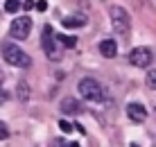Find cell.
Here are the masks:
<instances>
[{
	"label": "cell",
	"instance_id": "cell-13",
	"mask_svg": "<svg viewBox=\"0 0 156 147\" xmlns=\"http://www.w3.org/2000/svg\"><path fill=\"white\" fill-rule=\"evenodd\" d=\"M18 9H20V2H18V0H7V2H5V12L14 14V12H18Z\"/></svg>",
	"mask_w": 156,
	"mask_h": 147
},
{
	"label": "cell",
	"instance_id": "cell-16",
	"mask_svg": "<svg viewBox=\"0 0 156 147\" xmlns=\"http://www.w3.org/2000/svg\"><path fill=\"white\" fill-rule=\"evenodd\" d=\"M5 138H9V129H7V124L0 120V140H5Z\"/></svg>",
	"mask_w": 156,
	"mask_h": 147
},
{
	"label": "cell",
	"instance_id": "cell-3",
	"mask_svg": "<svg viewBox=\"0 0 156 147\" xmlns=\"http://www.w3.org/2000/svg\"><path fill=\"white\" fill-rule=\"evenodd\" d=\"M79 93H82V97H86V100H90V102H102V97H104L102 86L90 77L79 81Z\"/></svg>",
	"mask_w": 156,
	"mask_h": 147
},
{
	"label": "cell",
	"instance_id": "cell-6",
	"mask_svg": "<svg viewBox=\"0 0 156 147\" xmlns=\"http://www.w3.org/2000/svg\"><path fill=\"white\" fill-rule=\"evenodd\" d=\"M129 63L136 68H147L152 63V50L149 48H133L129 52Z\"/></svg>",
	"mask_w": 156,
	"mask_h": 147
},
{
	"label": "cell",
	"instance_id": "cell-14",
	"mask_svg": "<svg viewBox=\"0 0 156 147\" xmlns=\"http://www.w3.org/2000/svg\"><path fill=\"white\" fill-rule=\"evenodd\" d=\"M145 81H147V86L152 91H156V70H147V79Z\"/></svg>",
	"mask_w": 156,
	"mask_h": 147
},
{
	"label": "cell",
	"instance_id": "cell-7",
	"mask_svg": "<svg viewBox=\"0 0 156 147\" xmlns=\"http://www.w3.org/2000/svg\"><path fill=\"white\" fill-rule=\"evenodd\" d=\"M127 116H129V120H133V122H143V120H147V109L143 104H138V102H131V104L127 106Z\"/></svg>",
	"mask_w": 156,
	"mask_h": 147
},
{
	"label": "cell",
	"instance_id": "cell-10",
	"mask_svg": "<svg viewBox=\"0 0 156 147\" xmlns=\"http://www.w3.org/2000/svg\"><path fill=\"white\" fill-rule=\"evenodd\" d=\"M82 25H86V18H84V16H66V18H63V27H66V30L82 27Z\"/></svg>",
	"mask_w": 156,
	"mask_h": 147
},
{
	"label": "cell",
	"instance_id": "cell-15",
	"mask_svg": "<svg viewBox=\"0 0 156 147\" xmlns=\"http://www.w3.org/2000/svg\"><path fill=\"white\" fill-rule=\"evenodd\" d=\"M59 129H61L63 134H70V131H73V122H68V120H59Z\"/></svg>",
	"mask_w": 156,
	"mask_h": 147
},
{
	"label": "cell",
	"instance_id": "cell-11",
	"mask_svg": "<svg viewBox=\"0 0 156 147\" xmlns=\"http://www.w3.org/2000/svg\"><path fill=\"white\" fill-rule=\"evenodd\" d=\"M55 41L61 43L63 48H77V39L75 36H66V34H55Z\"/></svg>",
	"mask_w": 156,
	"mask_h": 147
},
{
	"label": "cell",
	"instance_id": "cell-5",
	"mask_svg": "<svg viewBox=\"0 0 156 147\" xmlns=\"http://www.w3.org/2000/svg\"><path fill=\"white\" fill-rule=\"evenodd\" d=\"M111 27L118 32V34H127L129 32V14L122 7H111Z\"/></svg>",
	"mask_w": 156,
	"mask_h": 147
},
{
	"label": "cell",
	"instance_id": "cell-18",
	"mask_svg": "<svg viewBox=\"0 0 156 147\" xmlns=\"http://www.w3.org/2000/svg\"><path fill=\"white\" fill-rule=\"evenodd\" d=\"M23 7H25V9H32V7H34V2H32V0H25Z\"/></svg>",
	"mask_w": 156,
	"mask_h": 147
},
{
	"label": "cell",
	"instance_id": "cell-17",
	"mask_svg": "<svg viewBox=\"0 0 156 147\" xmlns=\"http://www.w3.org/2000/svg\"><path fill=\"white\" fill-rule=\"evenodd\" d=\"M34 7L39 9V12H45V9H48V2H45V0H36V2H34Z\"/></svg>",
	"mask_w": 156,
	"mask_h": 147
},
{
	"label": "cell",
	"instance_id": "cell-12",
	"mask_svg": "<svg viewBox=\"0 0 156 147\" xmlns=\"http://www.w3.org/2000/svg\"><path fill=\"white\" fill-rule=\"evenodd\" d=\"M16 95H18L20 102H27V100H30V86H27V81H20V84H18Z\"/></svg>",
	"mask_w": 156,
	"mask_h": 147
},
{
	"label": "cell",
	"instance_id": "cell-9",
	"mask_svg": "<svg viewBox=\"0 0 156 147\" xmlns=\"http://www.w3.org/2000/svg\"><path fill=\"white\" fill-rule=\"evenodd\" d=\"M59 109H61L63 113H70V116H77V113L82 111V104H79V102H75L73 97H66V100H63L61 104H59Z\"/></svg>",
	"mask_w": 156,
	"mask_h": 147
},
{
	"label": "cell",
	"instance_id": "cell-4",
	"mask_svg": "<svg viewBox=\"0 0 156 147\" xmlns=\"http://www.w3.org/2000/svg\"><path fill=\"white\" fill-rule=\"evenodd\" d=\"M30 32H32V18L30 16H20V18H16L12 27H9V36L16 41H25L30 36Z\"/></svg>",
	"mask_w": 156,
	"mask_h": 147
},
{
	"label": "cell",
	"instance_id": "cell-2",
	"mask_svg": "<svg viewBox=\"0 0 156 147\" xmlns=\"http://www.w3.org/2000/svg\"><path fill=\"white\" fill-rule=\"evenodd\" d=\"M41 43H43V52L50 61H59L61 59V52L57 50V41H55V34H52V27L45 25L43 27V36H41Z\"/></svg>",
	"mask_w": 156,
	"mask_h": 147
},
{
	"label": "cell",
	"instance_id": "cell-8",
	"mask_svg": "<svg viewBox=\"0 0 156 147\" xmlns=\"http://www.w3.org/2000/svg\"><path fill=\"white\" fill-rule=\"evenodd\" d=\"M100 54H102V57H106V59H113L115 54H118V45H115V41L104 39V41L100 43Z\"/></svg>",
	"mask_w": 156,
	"mask_h": 147
},
{
	"label": "cell",
	"instance_id": "cell-1",
	"mask_svg": "<svg viewBox=\"0 0 156 147\" xmlns=\"http://www.w3.org/2000/svg\"><path fill=\"white\" fill-rule=\"evenodd\" d=\"M0 52H2V59L9 66H16V68H30L32 66L30 54H25L18 45H14V43H2Z\"/></svg>",
	"mask_w": 156,
	"mask_h": 147
}]
</instances>
